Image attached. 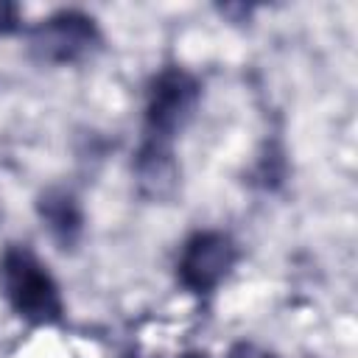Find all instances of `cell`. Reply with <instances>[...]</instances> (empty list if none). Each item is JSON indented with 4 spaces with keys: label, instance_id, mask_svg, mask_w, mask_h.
<instances>
[{
    "label": "cell",
    "instance_id": "obj_1",
    "mask_svg": "<svg viewBox=\"0 0 358 358\" xmlns=\"http://www.w3.org/2000/svg\"><path fill=\"white\" fill-rule=\"evenodd\" d=\"M0 296L17 319L34 327L64 322L62 288L48 263L28 243H6L0 252Z\"/></svg>",
    "mask_w": 358,
    "mask_h": 358
},
{
    "label": "cell",
    "instance_id": "obj_2",
    "mask_svg": "<svg viewBox=\"0 0 358 358\" xmlns=\"http://www.w3.org/2000/svg\"><path fill=\"white\" fill-rule=\"evenodd\" d=\"M199 103H201V78L193 70L182 64L159 67L145 87L143 129L137 145L176 151L173 143L199 112Z\"/></svg>",
    "mask_w": 358,
    "mask_h": 358
},
{
    "label": "cell",
    "instance_id": "obj_3",
    "mask_svg": "<svg viewBox=\"0 0 358 358\" xmlns=\"http://www.w3.org/2000/svg\"><path fill=\"white\" fill-rule=\"evenodd\" d=\"M103 48L98 20L81 8H59L28 28V53L39 64L73 67Z\"/></svg>",
    "mask_w": 358,
    "mask_h": 358
},
{
    "label": "cell",
    "instance_id": "obj_4",
    "mask_svg": "<svg viewBox=\"0 0 358 358\" xmlns=\"http://www.w3.org/2000/svg\"><path fill=\"white\" fill-rule=\"evenodd\" d=\"M238 257H241V249L229 232L196 229L193 235L185 238L176 255V266H173L176 282L199 299L213 296L238 266Z\"/></svg>",
    "mask_w": 358,
    "mask_h": 358
},
{
    "label": "cell",
    "instance_id": "obj_5",
    "mask_svg": "<svg viewBox=\"0 0 358 358\" xmlns=\"http://www.w3.org/2000/svg\"><path fill=\"white\" fill-rule=\"evenodd\" d=\"M34 210H36L42 229L50 235V241L62 252H73L81 243L87 218H84V207L73 190H67L62 185H50L36 196Z\"/></svg>",
    "mask_w": 358,
    "mask_h": 358
},
{
    "label": "cell",
    "instance_id": "obj_6",
    "mask_svg": "<svg viewBox=\"0 0 358 358\" xmlns=\"http://www.w3.org/2000/svg\"><path fill=\"white\" fill-rule=\"evenodd\" d=\"M22 28V17H20V6L0 0V36H11Z\"/></svg>",
    "mask_w": 358,
    "mask_h": 358
},
{
    "label": "cell",
    "instance_id": "obj_7",
    "mask_svg": "<svg viewBox=\"0 0 358 358\" xmlns=\"http://www.w3.org/2000/svg\"><path fill=\"white\" fill-rule=\"evenodd\" d=\"M227 358H277L271 350L255 344V341H235L229 347V355Z\"/></svg>",
    "mask_w": 358,
    "mask_h": 358
},
{
    "label": "cell",
    "instance_id": "obj_8",
    "mask_svg": "<svg viewBox=\"0 0 358 358\" xmlns=\"http://www.w3.org/2000/svg\"><path fill=\"white\" fill-rule=\"evenodd\" d=\"M179 358H207V355H201V352H185V355H179Z\"/></svg>",
    "mask_w": 358,
    "mask_h": 358
}]
</instances>
